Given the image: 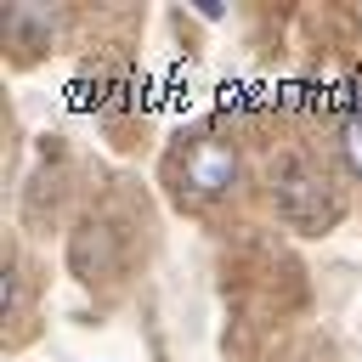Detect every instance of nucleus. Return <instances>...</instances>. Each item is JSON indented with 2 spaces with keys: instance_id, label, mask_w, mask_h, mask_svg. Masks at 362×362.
<instances>
[{
  "instance_id": "5",
  "label": "nucleus",
  "mask_w": 362,
  "mask_h": 362,
  "mask_svg": "<svg viewBox=\"0 0 362 362\" xmlns=\"http://www.w3.org/2000/svg\"><path fill=\"white\" fill-rule=\"evenodd\" d=\"M0 305H6V317H17V305H23V277L6 266V283H0Z\"/></svg>"
},
{
  "instance_id": "4",
  "label": "nucleus",
  "mask_w": 362,
  "mask_h": 362,
  "mask_svg": "<svg viewBox=\"0 0 362 362\" xmlns=\"http://www.w3.org/2000/svg\"><path fill=\"white\" fill-rule=\"evenodd\" d=\"M6 34H17L23 45H40V40L51 34V17L34 11V6H11V11H6Z\"/></svg>"
},
{
  "instance_id": "1",
  "label": "nucleus",
  "mask_w": 362,
  "mask_h": 362,
  "mask_svg": "<svg viewBox=\"0 0 362 362\" xmlns=\"http://www.w3.org/2000/svg\"><path fill=\"white\" fill-rule=\"evenodd\" d=\"M277 209H283L288 226H305V232H317V226H328L339 215V204L322 192V181L311 170H300V164H288L277 175Z\"/></svg>"
},
{
  "instance_id": "3",
  "label": "nucleus",
  "mask_w": 362,
  "mask_h": 362,
  "mask_svg": "<svg viewBox=\"0 0 362 362\" xmlns=\"http://www.w3.org/2000/svg\"><path fill=\"white\" fill-rule=\"evenodd\" d=\"M68 260H74V272H79L85 283L107 277V272H113V260H119V238H113V226H85V232H74Z\"/></svg>"
},
{
  "instance_id": "6",
  "label": "nucleus",
  "mask_w": 362,
  "mask_h": 362,
  "mask_svg": "<svg viewBox=\"0 0 362 362\" xmlns=\"http://www.w3.org/2000/svg\"><path fill=\"white\" fill-rule=\"evenodd\" d=\"M345 158H351V170L362 175V113L345 124Z\"/></svg>"
},
{
  "instance_id": "2",
  "label": "nucleus",
  "mask_w": 362,
  "mask_h": 362,
  "mask_svg": "<svg viewBox=\"0 0 362 362\" xmlns=\"http://www.w3.org/2000/svg\"><path fill=\"white\" fill-rule=\"evenodd\" d=\"M181 181L198 192V198H215V192H226L232 181H238V158H232V147H221V141H187V153H181Z\"/></svg>"
}]
</instances>
